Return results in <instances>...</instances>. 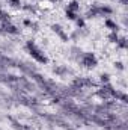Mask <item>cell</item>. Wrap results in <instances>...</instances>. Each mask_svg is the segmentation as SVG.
Returning a JSON list of instances; mask_svg holds the SVG:
<instances>
[{
  "label": "cell",
  "mask_w": 128,
  "mask_h": 130,
  "mask_svg": "<svg viewBox=\"0 0 128 130\" xmlns=\"http://www.w3.org/2000/svg\"><path fill=\"white\" fill-rule=\"evenodd\" d=\"M6 2H8V5L12 9H21V6H23V2L21 0H6Z\"/></svg>",
  "instance_id": "13"
},
{
  "label": "cell",
  "mask_w": 128,
  "mask_h": 130,
  "mask_svg": "<svg viewBox=\"0 0 128 130\" xmlns=\"http://www.w3.org/2000/svg\"><path fill=\"white\" fill-rule=\"evenodd\" d=\"M26 50H27V53L32 56V59H35L38 64H48V58H47V55L44 53V50L33 41V39H29V41H26Z\"/></svg>",
  "instance_id": "1"
},
{
  "label": "cell",
  "mask_w": 128,
  "mask_h": 130,
  "mask_svg": "<svg viewBox=\"0 0 128 130\" xmlns=\"http://www.w3.org/2000/svg\"><path fill=\"white\" fill-rule=\"evenodd\" d=\"M50 27H51V32L56 33V35L60 38V41H63V42H68V41H69V33L65 30V27L62 26V24L54 23V24H51Z\"/></svg>",
  "instance_id": "4"
},
{
  "label": "cell",
  "mask_w": 128,
  "mask_h": 130,
  "mask_svg": "<svg viewBox=\"0 0 128 130\" xmlns=\"http://www.w3.org/2000/svg\"><path fill=\"white\" fill-rule=\"evenodd\" d=\"M107 39H109L112 44H116V42H118V39H119V35H118L116 32H110V33H109V36H107Z\"/></svg>",
  "instance_id": "17"
},
{
  "label": "cell",
  "mask_w": 128,
  "mask_h": 130,
  "mask_svg": "<svg viewBox=\"0 0 128 130\" xmlns=\"http://www.w3.org/2000/svg\"><path fill=\"white\" fill-rule=\"evenodd\" d=\"M21 9L26 11V12H29V14H32V15H35L36 11H38V6L36 5H32V3H26V5L21 6Z\"/></svg>",
  "instance_id": "9"
},
{
  "label": "cell",
  "mask_w": 128,
  "mask_h": 130,
  "mask_svg": "<svg viewBox=\"0 0 128 130\" xmlns=\"http://www.w3.org/2000/svg\"><path fill=\"white\" fill-rule=\"evenodd\" d=\"M75 24H77V29L86 27V18H84V17H78V18L75 20Z\"/></svg>",
  "instance_id": "16"
},
{
  "label": "cell",
  "mask_w": 128,
  "mask_h": 130,
  "mask_svg": "<svg viewBox=\"0 0 128 130\" xmlns=\"http://www.w3.org/2000/svg\"><path fill=\"white\" fill-rule=\"evenodd\" d=\"M53 71H54L57 76H60V77H63V76H66V74L69 73V70H68L66 67H63V65H59V67H56Z\"/></svg>",
  "instance_id": "10"
},
{
  "label": "cell",
  "mask_w": 128,
  "mask_h": 130,
  "mask_svg": "<svg viewBox=\"0 0 128 130\" xmlns=\"http://www.w3.org/2000/svg\"><path fill=\"white\" fill-rule=\"evenodd\" d=\"M8 21H11V15H9V12L5 11V9H0V24L8 23Z\"/></svg>",
  "instance_id": "11"
},
{
  "label": "cell",
  "mask_w": 128,
  "mask_h": 130,
  "mask_svg": "<svg viewBox=\"0 0 128 130\" xmlns=\"http://www.w3.org/2000/svg\"><path fill=\"white\" fill-rule=\"evenodd\" d=\"M112 14H113V8H112V6L94 3V5L88 9L84 18H86V20H89V18H98V17H107V18H109Z\"/></svg>",
  "instance_id": "2"
},
{
  "label": "cell",
  "mask_w": 128,
  "mask_h": 130,
  "mask_svg": "<svg viewBox=\"0 0 128 130\" xmlns=\"http://www.w3.org/2000/svg\"><path fill=\"white\" fill-rule=\"evenodd\" d=\"M128 45V41L125 36H119V39H118V42H116V47L118 48H121V50H125Z\"/></svg>",
  "instance_id": "12"
},
{
  "label": "cell",
  "mask_w": 128,
  "mask_h": 130,
  "mask_svg": "<svg viewBox=\"0 0 128 130\" xmlns=\"http://www.w3.org/2000/svg\"><path fill=\"white\" fill-rule=\"evenodd\" d=\"M23 24L27 27V29H32V30H39V24L36 23V21H33V20H30V18H24L23 20Z\"/></svg>",
  "instance_id": "8"
},
{
  "label": "cell",
  "mask_w": 128,
  "mask_h": 130,
  "mask_svg": "<svg viewBox=\"0 0 128 130\" xmlns=\"http://www.w3.org/2000/svg\"><path fill=\"white\" fill-rule=\"evenodd\" d=\"M115 68H118L119 71H124V70H125V67H124V64H122L121 61H118V62H115Z\"/></svg>",
  "instance_id": "18"
},
{
  "label": "cell",
  "mask_w": 128,
  "mask_h": 130,
  "mask_svg": "<svg viewBox=\"0 0 128 130\" xmlns=\"http://www.w3.org/2000/svg\"><path fill=\"white\" fill-rule=\"evenodd\" d=\"M104 26H105L110 32H116V33L119 32V24H118L116 21H113L112 18H105V20H104Z\"/></svg>",
  "instance_id": "6"
},
{
  "label": "cell",
  "mask_w": 128,
  "mask_h": 130,
  "mask_svg": "<svg viewBox=\"0 0 128 130\" xmlns=\"http://www.w3.org/2000/svg\"><path fill=\"white\" fill-rule=\"evenodd\" d=\"M78 64L81 65L83 68H88V70H92L98 65V58L95 56V53L92 52H84L80 55L78 58Z\"/></svg>",
  "instance_id": "3"
},
{
  "label": "cell",
  "mask_w": 128,
  "mask_h": 130,
  "mask_svg": "<svg viewBox=\"0 0 128 130\" xmlns=\"http://www.w3.org/2000/svg\"><path fill=\"white\" fill-rule=\"evenodd\" d=\"M47 2H50V3H51V5H56V3H57V2H59V0H47Z\"/></svg>",
  "instance_id": "19"
},
{
  "label": "cell",
  "mask_w": 128,
  "mask_h": 130,
  "mask_svg": "<svg viewBox=\"0 0 128 130\" xmlns=\"http://www.w3.org/2000/svg\"><path fill=\"white\" fill-rule=\"evenodd\" d=\"M110 2H118V0H110Z\"/></svg>",
  "instance_id": "20"
},
{
  "label": "cell",
  "mask_w": 128,
  "mask_h": 130,
  "mask_svg": "<svg viewBox=\"0 0 128 130\" xmlns=\"http://www.w3.org/2000/svg\"><path fill=\"white\" fill-rule=\"evenodd\" d=\"M65 9L78 14V12H80V2H78V0H71V2H68V6H66Z\"/></svg>",
  "instance_id": "7"
},
{
  "label": "cell",
  "mask_w": 128,
  "mask_h": 130,
  "mask_svg": "<svg viewBox=\"0 0 128 130\" xmlns=\"http://www.w3.org/2000/svg\"><path fill=\"white\" fill-rule=\"evenodd\" d=\"M2 30H3L5 33H9V35H18V33H20L18 26H15V24L11 23V21L3 23V24H2Z\"/></svg>",
  "instance_id": "5"
},
{
  "label": "cell",
  "mask_w": 128,
  "mask_h": 130,
  "mask_svg": "<svg viewBox=\"0 0 128 130\" xmlns=\"http://www.w3.org/2000/svg\"><path fill=\"white\" fill-rule=\"evenodd\" d=\"M65 17H66L69 21H75L80 15H78L77 12H72V11H66V9H65Z\"/></svg>",
  "instance_id": "14"
},
{
  "label": "cell",
  "mask_w": 128,
  "mask_h": 130,
  "mask_svg": "<svg viewBox=\"0 0 128 130\" xmlns=\"http://www.w3.org/2000/svg\"><path fill=\"white\" fill-rule=\"evenodd\" d=\"M99 82H101L102 85L110 83V74H109V73H101V74H99Z\"/></svg>",
  "instance_id": "15"
}]
</instances>
